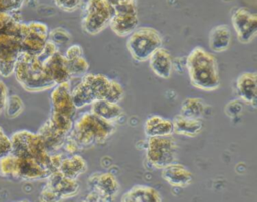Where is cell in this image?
Segmentation results:
<instances>
[{
    "label": "cell",
    "mask_w": 257,
    "mask_h": 202,
    "mask_svg": "<svg viewBox=\"0 0 257 202\" xmlns=\"http://www.w3.org/2000/svg\"><path fill=\"white\" fill-rule=\"evenodd\" d=\"M231 20L241 43H249L257 36V13L240 7L233 12Z\"/></svg>",
    "instance_id": "cell-12"
},
{
    "label": "cell",
    "mask_w": 257,
    "mask_h": 202,
    "mask_svg": "<svg viewBox=\"0 0 257 202\" xmlns=\"http://www.w3.org/2000/svg\"><path fill=\"white\" fill-rule=\"evenodd\" d=\"M144 133L148 138L162 137L173 134V122L159 115L149 117L144 124Z\"/></svg>",
    "instance_id": "cell-22"
},
{
    "label": "cell",
    "mask_w": 257,
    "mask_h": 202,
    "mask_svg": "<svg viewBox=\"0 0 257 202\" xmlns=\"http://www.w3.org/2000/svg\"><path fill=\"white\" fill-rule=\"evenodd\" d=\"M161 176L165 182L172 187L185 188L193 181L192 172L180 163H172L162 169Z\"/></svg>",
    "instance_id": "cell-19"
},
{
    "label": "cell",
    "mask_w": 257,
    "mask_h": 202,
    "mask_svg": "<svg viewBox=\"0 0 257 202\" xmlns=\"http://www.w3.org/2000/svg\"><path fill=\"white\" fill-rule=\"evenodd\" d=\"M114 123L107 122L91 112H86L77 118L68 134L80 149L90 148L104 143L115 132Z\"/></svg>",
    "instance_id": "cell-3"
},
{
    "label": "cell",
    "mask_w": 257,
    "mask_h": 202,
    "mask_svg": "<svg viewBox=\"0 0 257 202\" xmlns=\"http://www.w3.org/2000/svg\"><path fill=\"white\" fill-rule=\"evenodd\" d=\"M232 33L227 24H219L213 27L209 34V46L214 52H224L229 49Z\"/></svg>",
    "instance_id": "cell-23"
},
{
    "label": "cell",
    "mask_w": 257,
    "mask_h": 202,
    "mask_svg": "<svg viewBox=\"0 0 257 202\" xmlns=\"http://www.w3.org/2000/svg\"><path fill=\"white\" fill-rule=\"evenodd\" d=\"M114 9L105 0H87L83 7L81 28L89 35L100 33L109 25Z\"/></svg>",
    "instance_id": "cell-7"
},
{
    "label": "cell",
    "mask_w": 257,
    "mask_h": 202,
    "mask_svg": "<svg viewBox=\"0 0 257 202\" xmlns=\"http://www.w3.org/2000/svg\"><path fill=\"white\" fill-rule=\"evenodd\" d=\"M58 171L68 178L77 179L87 171V163L78 154L64 156L59 165Z\"/></svg>",
    "instance_id": "cell-26"
},
{
    "label": "cell",
    "mask_w": 257,
    "mask_h": 202,
    "mask_svg": "<svg viewBox=\"0 0 257 202\" xmlns=\"http://www.w3.org/2000/svg\"><path fill=\"white\" fill-rule=\"evenodd\" d=\"M16 167V156L12 153L0 158V177L5 179H14Z\"/></svg>",
    "instance_id": "cell-31"
},
{
    "label": "cell",
    "mask_w": 257,
    "mask_h": 202,
    "mask_svg": "<svg viewBox=\"0 0 257 202\" xmlns=\"http://www.w3.org/2000/svg\"><path fill=\"white\" fill-rule=\"evenodd\" d=\"M80 202H103V201L100 199V197L95 192L89 191V193Z\"/></svg>",
    "instance_id": "cell-40"
},
{
    "label": "cell",
    "mask_w": 257,
    "mask_h": 202,
    "mask_svg": "<svg viewBox=\"0 0 257 202\" xmlns=\"http://www.w3.org/2000/svg\"><path fill=\"white\" fill-rule=\"evenodd\" d=\"M127 194L134 202H163L159 191L148 185H135Z\"/></svg>",
    "instance_id": "cell-27"
},
{
    "label": "cell",
    "mask_w": 257,
    "mask_h": 202,
    "mask_svg": "<svg viewBox=\"0 0 257 202\" xmlns=\"http://www.w3.org/2000/svg\"><path fill=\"white\" fill-rule=\"evenodd\" d=\"M22 52L21 39L10 33H0V76L9 77L14 73L15 63Z\"/></svg>",
    "instance_id": "cell-11"
},
{
    "label": "cell",
    "mask_w": 257,
    "mask_h": 202,
    "mask_svg": "<svg viewBox=\"0 0 257 202\" xmlns=\"http://www.w3.org/2000/svg\"><path fill=\"white\" fill-rule=\"evenodd\" d=\"M9 90L6 83L0 77V116L4 113V109L9 96Z\"/></svg>",
    "instance_id": "cell-38"
},
{
    "label": "cell",
    "mask_w": 257,
    "mask_h": 202,
    "mask_svg": "<svg viewBox=\"0 0 257 202\" xmlns=\"http://www.w3.org/2000/svg\"><path fill=\"white\" fill-rule=\"evenodd\" d=\"M236 92L245 104L257 108V71L241 73L236 79Z\"/></svg>",
    "instance_id": "cell-18"
},
{
    "label": "cell",
    "mask_w": 257,
    "mask_h": 202,
    "mask_svg": "<svg viewBox=\"0 0 257 202\" xmlns=\"http://www.w3.org/2000/svg\"><path fill=\"white\" fill-rule=\"evenodd\" d=\"M13 75L19 85L28 92L45 91L55 86L44 71L42 59L37 55L21 52Z\"/></svg>",
    "instance_id": "cell-4"
},
{
    "label": "cell",
    "mask_w": 257,
    "mask_h": 202,
    "mask_svg": "<svg viewBox=\"0 0 257 202\" xmlns=\"http://www.w3.org/2000/svg\"><path fill=\"white\" fill-rule=\"evenodd\" d=\"M186 69L191 84L200 90L213 91L221 79L216 57L202 46L194 47L186 57Z\"/></svg>",
    "instance_id": "cell-2"
},
{
    "label": "cell",
    "mask_w": 257,
    "mask_h": 202,
    "mask_svg": "<svg viewBox=\"0 0 257 202\" xmlns=\"http://www.w3.org/2000/svg\"><path fill=\"white\" fill-rule=\"evenodd\" d=\"M11 153L16 157H28L36 160L41 164L49 174L52 173L50 163V153L46 150L45 145L38 133L28 130H18L10 136Z\"/></svg>",
    "instance_id": "cell-5"
},
{
    "label": "cell",
    "mask_w": 257,
    "mask_h": 202,
    "mask_svg": "<svg viewBox=\"0 0 257 202\" xmlns=\"http://www.w3.org/2000/svg\"><path fill=\"white\" fill-rule=\"evenodd\" d=\"M11 150L12 147L10 137H8L3 131V129L0 127V158L7 154H10Z\"/></svg>",
    "instance_id": "cell-36"
},
{
    "label": "cell",
    "mask_w": 257,
    "mask_h": 202,
    "mask_svg": "<svg viewBox=\"0 0 257 202\" xmlns=\"http://www.w3.org/2000/svg\"><path fill=\"white\" fill-rule=\"evenodd\" d=\"M11 202H29V201L26 199H22V200H16V201H11Z\"/></svg>",
    "instance_id": "cell-43"
},
{
    "label": "cell",
    "mask_w": 257,
    "mask_h": 202,
    "mask_svg": "<svg viewBox=\"0 0 257 202\" xmlns=\"http://www.w3.org/2000/svg\"><path fill=\"white\" fill-rule=\"evenodd\" d=\"M108 4H110L113 8L118 6V5H121L123 3H127V2H131V1H135V0H105Z\"/></svg>",
    "instance_id": "cell-41"
},
{
    "label": "cell",
    "mask_w": 257,
    "mask_h": 202,
    "mask_svg": "<svg viewBox=\"0 0 257 202\" xmlns=\"http://www.w3.org/2000/svg\"><path fill=\"white\" fill-rule=\"evenodd\" d=\"M71 95L78 110L99 99L118 104L124 97V89L118 81L104 74L86 73L71 87Z\"/></svg>",
    "instance_id": "cell-1"
},
{
    "label": "cell",
    "mask_w": 257,
    "mask_h": 202,
    "mask_svg": "<svg viewBox=\"0 0 257 202\" xmlns=\"http://www.w3.org/2000/svg\"><path fill=\"white\" fill-rule=\"evenodd\" d=\"M113 9L114 12L108 26L118 37H127L138 28L139 25L136 0L118 5Z\"/></svg>",
    "instance_id": "cell-10"
},
{
    "label": "cell",
    "mask_w": 257,
    "mask_h": 202,
    "mask_svg": "<svg viewBox=\"0 0 257 202\" xmlns=\"http://www.w3.org/2000/svg\"><path fill=\"white\" fill-rule=\"evenodd\" d=\"M48 40L53 42L58 47L61 45H66L71 40V34L63 27H55L49 30Z\"/></svg>",
    "instance_id": "cell-32"
},
{
    "label": "cell",
    "mask_w": 257,
    "mask_h": 202,
    "mask_svg": "<svg viewBox=\"0 0 257 202\" xmlns=\"http://www.w3.org/2000/svg\"><path fill=\"white\" fill-rule=\"evenodd\" d=\"M63 54L66 59H72L79 56H83V48L79 44H71L66 48Z\"/></svg>",
    "instance_id": "cell-37"
},
{
    "label": "cell",
    "mask_w": 257,
    "mask_h": 202,
    "mask_svg": "<svg viewBox=\"0 0 257 202\" xmlns=\"http://www.w3.org/2000/svg\"><path fill=\"white\" fill-rule=\"evenodd\" d=\"M57 51H59V50H58V46L55 45V44H54L53 42H51L50 40H47V42L45 43V45H44V47H43V49H42V52L40 53L39 57L43 60V59H45V58H47V57L53 55V54L56 53Z\"/></svg>",
    "instance_id": "cell-39"
},
{
    "label": "cell",
    "mask_w": 257,
    "mask_h": 202,
    "mask_svg": "<svg viewBox=\"0 0 257 202\" xmlns=\"http://www.w3.org/2000/svg\"><path fill=\"white\" fill-rule=\"evenodd\" d=\"M24 111V104L23 100L18 96L17 94H11L8 96L5 109H4V115L8 119H14L20 116Z\"/></svg>",
    "instance_id": "cell-30"
},
{
    "label": "cell",
    "mask_w": 257,
    "mask_h": 202,
    "mask_svg": "<svg viewBox=\"0 0 257 202\" xmlns=\"http://www.w3.org/2000/svg\"><path fill=\"white\" fill-rule=\"evenodd\" d=\"M163 46V37L161 33L149 26L138 27L131 35L127 36L126 48L138 62L148 61L151 55Z\"/></svg>",
    "instance_id": "cell-6"
},
{
    "label": "cell",
    "mask_w": 257,
    "mask_h": 202,
    "mask_svg": "<svg viewBox=\"0 0 257 202\" xmlns=\"http://www.w3.org/2000/svg\"><path fill=\"white\" fill-rule=\"evenodd\" d=\"M48 26L40 21L22 22L20 29L22 52L39 56L48 40Z\"/></svg>",
    "instance_id": "cell-9"
},
{
    "label": "cell",
    "mask_w": 257,
    "mask_h": 202,
    "mask_svg": "<svg viewBox=\"0 0 257 202\" xmlns=\"http://www.w3.org/2000/svg\"><path fill=\"white\" fill-rule=\"evenodd\" d=\"M37 133L41 137L46 150L50 154L57 153V151L63 147L66 140V136L57 132L47 120L40 126Z\"/></svg>",
    "instance_id": "cell-25"
},
{
    "label": "cell",
    "mask_w": 257,
    "mask_h": 202,
    "mask_svg": "<svg viewBox=\"0 0 257 202\" xmlns=\"http://www.w3.org/2000/svg\"><path fill=\"white\" fill-rule=\"evenodd\" d=\"M24 4V0H0V11L8 13L18 12Z\"/></svg>",
    "instance_id": "cell-33"
},
{
    "label": "cell",
    "mask_w": 257,
    "mask_h": 202,
    "mask_svg": "<svg viewBox=\"0 0 257 202\" xmlns=\"http://www.w3.org/2000/svg\"><path fill=\"white\" fill-rule=\"evenodd\" d=\"M151 70L160 78L168 79L173 72V59L170 52L165 47L157 49L149 58Z\"/></svg>",
    "instance_id": "cell-20"
},
{
    "label": "cell",
    "mask_w": 257,
    "mask_h": 202,
    "mask_svg": "<svg viewBox=\"0 0 257 202\" xmlns=\"http://www.w3.org/2000/svg\"><path fill=\"white\" fill-rule=\"evenodd\" d=\"M90 191L95 192L103 202H114L119 191L116 177L109 172H95L87 179Z\"/></svg>",
    "instance_id": "cell-13"
},
{
    "label": "cell",
    "mask_w": 257,
    "mask_h": 202,
    "mask_svg": "<svg viewBox=\"0 0 257 202\" xmlns=\"http://www.w3.org/2000/svg\"><path fill=\"white\" fill-rule=\"evenodd\" d=\"M64 200L46 185L39 193V202H63Z\"/></svg>",
    "instance_id": "cell-34"
},
{
    "label": "cell",
    "mask_w": 257,
    "mask_h": 202,
    "mask_svg": "<svg viewBox=\"0 0 257 202\" xmlns=\"http://www.w3.org/2000/svg\"><path fill=\"white\" fill-rule=\"evenodd\" d=\"M67 65H68V70H69L71 79L73 78L80 79L86 73H88L89 63L84 57V55L76 58H72V59H67Z\"/></svg>",
    "instance_id": "cell-29"
},
{
    "label": "cell",
    "mask_w": 257,
    "mask_h": 202,
    "mask_svg": "<svg viewBox=\"0 0 257 202\" xmlns=\"http://www.w3.org/2000/svg\"><path fill=\"white\" fill-rule=\"evenodd\" d=\"M49 172L36 160L28 157H16L14 180L40 181L46 180Z\"/></svg>",
    "instance_id": "cell-15"
},
{
    "label": "cell",
    "mask_w": 257,
    "mask_h": 202,
    "mask_svg": "<svg viewBox=\"0 0 257 202\" xmlns=\"http://www.w3.org/2000/svg\"><path fill=\"white\" fill-rule=\"evenodd\" d=\"M173 133L193 138L198 136L203 130V123L199 119H192L182 116L181 114L177 115L173 119Z\"/></svg>",
    "instance_id": "cell-24"
},
{
    "label": "cell",
    "mask_w": 257,
    "mask_h": 202,
    "mask_svg": "<svg viewBox=\"0 0 257 202\" xmlns=\"http://www.w3.org/2000/svg\"><path fill=\"white\" fill-rule=\"evenodd\" d=\"M205 113H206V105L201 98L187 97L181 104L180 114L184 117L201 120V118H203Z\"/></svg>",
    "instance_id": "cell-28"
},
{
    "label": "cell",
    "mask_w": 257,
    "mask_h": 202,
    "mask_svg": "<svg viewBox=\"0 0 257 202\" xmlns=\"http://www.w3.org/2000/svg\"><path fill=\"white\" fill-rule=\"evenodd\" d=\"M54 4L65 12H72L81 5V0H53Z\"/></svg>",
    "instance_id": "cell-35"
},
{
    "label": "cell",
    "mask_w": 257,
    "mask_h": 202,
    "mask_svg": "<svg viewBox=\"0 0 257 202\" xmlns=\"http://www.w3.org/2000/svg\"><path fill=\"white\" fill-rule=\"evenodd\" d=\"M120 202H134V200L130 197V195L127 194V192H125V193L121 196Z\"/></svg>",
    "instance_id": "cell-42"
},
{
    "label": "cell",
    "mask_w": 257,
    "mask_h": 202,
    "mask_svg": "<svg viewBox=\"0 0 257 202\" xmlns=\"http://www.w3.org/2000/svg\"><path fill=\"white\" fill-rule=\"evenodd\" d=\"M90 112L95 116L114 124L123 116V110L119 104L105 99L93 102L90 105Z\"/></svg>",
    "instance_id": "cell-21"
},
{
    "label": "cell",
    "mask_w": 257,
    "mask_h": 202,
    "mask_svg": "<svg viewBox=\"0 0 257 202\" xmlns=\"http://www.w3.org/2000/svg\"><path fill=\"white\" fill-rule=\"evenodd\" d=\"M50 104L52 113L74 119L77 109L72 100L70 82L57 84L52 87L50 92Z\"/></svg>",
    "instance_id": "cell-14"
},
{
    "label": "cell",
    "mask_w": 257,
    "mask_h": 202,
    "mask_svg": "<svg viewBox=\"0 0 257 202\" xmlns=\"http://www.w3.org/2000/svg\"><path fill=\"white\" fill-rule=\"evenodd\" d=\"M42 62L45 73L55 85L71 81L67 59L60 51L43 59Z\"/></svg>",
    "instance_id": "cell-16"
},
{
    "label": "cell",
    "mask_w": 257,
    "mask_h": 202,
    "mask_svg": "<svg viewBox=\"0 0 257 202\" xmlns=\"http://www.w3.org/2000/svg\"><path fill=\"white\" fill-rule=\"evenodd\" d=\"M177 157V143L173 135L148 138L146 145V159L149 164L162 170L174 163Z\"/></svg>",
    "instance_id": "cell-8"
},
{
    "label": "cell",
    "mask_w": 257,
    "mask_h": 202,
    "mask_svg": "<svg viewBox=\"0 0 257 202\" xmlns=\"http://www.w3.org/2000/svg\"><path fill=\"white\" fill-rule=\"evenodd\" d=\"M45 185L57 193L63 200L75 197L80 191V185L77 179L68 178L59 171L51 173L47 177Z\"/></svg>",
    "instance_id": "cell-17"
}]
</instances>
